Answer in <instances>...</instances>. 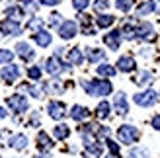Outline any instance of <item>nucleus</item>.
Returning <instances> with one entry per match:
<instances>
[{
  "label": "nucleus",
  "mask_w": 160,
  "mask_h": 158,
  "mask_svg": "<svg viewBox=\"0 0 160 158\" xmlns=\"http://www.w3.org/2000/svg\"><path fill=\"white\" fill-rule=\"evenodd\" d=\"M82 88L90 96H108V94H111V82H108V80H92V82L82 80Z\"/></svg>",
  "instance_id": "1"
},
{
  "label": "nucleus",
  "mask_w": 160,
  "mask_h": 158,
  "mask_svg": "<svg viewBox=\"0 0 160 158\" xmlns=\"http://www.w3.org/2000/svg\"><path fill=\"white\" fill-rule=\"evenodd\" d=\"M117 139L121 141L123 145H133L135 141L139 139V129L133 127V125H121L117 129Z\"/></svg>",
  "instance_id": "2"
},
{
  "label": "nucleus",
  "mask_w": 160,
  "mask_h": 158,
  "mask_svg": "<svg viewBox=\"0 0 160 158\" xmlns=\"http://www.w3.org/2000/svg\"><path fill=\"white\" fill-rule=\"evenodd\" d=\"M6 104H8V107L12 109V111H16V113H22V111H26L28 109V100L23 98V96H20V94H14V96H10L6 100Z\"/></svg>",
  "instance_id": "3"
},
{
  "label": "nucleus",
  "mask_w": 160,
  "mask_h": 158,
  "mask_svg": "<svg viewBox=\"0 0 160 158\" xmlns=\"http://www.w3.org/2000/svg\"><path fill=\"white\" fill-rule=\"evenodd\" d=\"M133 100H135V104H137V106H142V107L154 106L156 104V92L154 90H145V92L137 94Z\"/></svg>",
  "instance_id": "4"
},
{
  "label": "nucleus",
  "mask_w": 160,
  "mask_h": 158,
  "mask_svg": "<svg viewBox=\"0 0 160 158\" xmlns=\"http://www.w3.org/2000/svg\"><path fill=\"white\" fill-rule=\"evenodd\" d=\"M135 37H141V39H147V41H152L154 39V29L148 22H141L139 27H135Z\"/></svg>",
  "instance_id": "5"
},
{
  "label": "nucleus",
  "mask_w": 160,
  "mask_h": 158,
  "mask_svg": "<svg viewBox=\"0 0 160 158\" xmlns=\"http://www.w3.org/2000/svg\"><path fill=\"white\" fill-rule=\"evenodd\" d=\"M76 31H78L76 22L67 20V22H62L61 26H59V35H61L62 39H72V37L76 35Z\"/></svg>",
  "instance_id": "6"
},
{
  "label": "nucleus",
  "mask_w": 160,
  "mask_h": 158,
  "mask_svg": "<svg viewBox=\"0 0 160 158\" xmlns=\"http://www.w3.org/2000/svg\"><path fill=\"white\" fill-rule=\"evenodd\" d=\"M0 76L4 78L6 84H14L16 80H18V76H20V68L16 65H8V67H4L2 70H0Z\"/></svg>",
  "instance_id": "7"
},
{
  "label": "nucleus",
  "mask_w": 160,
  "mask_h": 158,
  "mask_svg": "<svg viewBox=\"0 0 160 158\" xmlns=\"http://www.w3.org/2000/svg\"><path fill=\"white\" fill-rule=\"evenodd\" d=\"M0 31H2V33H6V35H20V33H22V26H20L18 22L6 18L2 23H0Z\"/></svg>",
  "instance_id": "8"
},
{
  "label": "nucleus",
  "mask_w": 160,
  "mask_h": 158,
  "mask_svg": "<svg viewBox=\"0 0 160 158\" xmlns=\"http://www.w3.org/2000/svg\"><path fill=\"white\" fill-rule=\"evenodd\" d=\"M45 70H47L51 76H57L59 72H62V70H65L62 62L59 61V55H55V57H49V59H47V62H45Z\"/></svg>",
  "instance_id": "9"
},
{
  "label": "nucleus",
  "mask_w": 160,
  "mask_h": 158,
  "mask_svg": "<svg viewBox=\"0 0 160 158\" xmlns=\"http://www.w3.org/2000/svg\"><path fill=\"white\" fill-rule=\"evenodd\" d=\"M47 111H49V115L53 119H62V117L67 115V107H65V104H61V101H49Z\"/></svg>",
  "instance_id": "10"
},
{
  "label": "nucleus",
  "mask_w": 160,
  "mask_h": 158,
  "mask_svg": "<svg viewBox=\"0 0 160 158\" xmlns=\"http://www.w3.org/2000/svg\"><path fill=\"white\" fill-rule=\"evenodd\" d=\"M103 43H106L111 51H117V49H119V43H121V31H119V29H113V31H109V33H106V37H103Z\"/></svg>",
  "instance_id": "11"
},
{
  "label": "nucleus",
  "mask_w": 160,
  "mask_h": 158,
  "mask_svg": "<svg viewBox=\"0 0 160 158\" xmlns=\"http://www.w3.org/2000/svg\"><path fill=\"white\" fill-rule=\"evenodd\" d=\"M16 53H18V55H20V57L26 61V62H28V61H31V59L35 57V51L31 49L29 43H26V41H20L18 45H16Z\"/></svg>",
  "instance_id": "12"
},
{
  "label": "nucleus",
  "mask_w": 160,
  "mask_h": 158,
  "mask_svg": "<svg viewBox=\"0 0 160 158\" xmlns=\"http://www.w3.org/2000/svg\"><path fill=\"white\" fill-rule=\"evenodd\" d=\"M113 106H115V109H117V113H121V115H127V113H129V104H127V98H125L123 92H119L117 96H115Z\"/></svg>",
  "instance_id": "13"
},
{
  "label": "nucleus",
  "mask_w": 160,
  "mask_h": 158,
  "mask_svg": "<svg viewBox=\"0 0 160 158\" xmlns=\"http://www.w3.org/2000/svg\"><path fill=\"white\" fill-rule=\"evenodd\" d=\"M37 148L41 152H47V151H51L53 148V141H51V137L47 135V133H37Z\"/></svg>",
  "instance_id": "14"
},
{
  "label": "nucleus",
  "mask_w": 160,
  "mask_h": 158,
  "mask_svg": "<svg viewBox=\"0 0 160 158\" xmlns=\"http://www.w3.org/2000/svg\"><path fill=\"white\" fill-rule=\"evenodd\" d=\"M51 33L49 31H45V29H37L35 33H33V41L39 45V47H47V45H51Z\"/></svg>",
  "instance_id": "15"
},
{
  "label": "nucleus",
  "mask_w": 160,
  "mask_h": 158,
  "mask_svg": "<svg viewBox=\"0 0 160 158\" xmlns=\"http://www.w3.org/2000/svg\"><path fill=\"white\" fill-rule=\"evenodd\" d=\"M8 146L16 148V151H23V148L28 146V137L26 135H14V137H10V141H8Z\"/></svg>",
  "instance_id": "16"
},
{
  "label": "nucleus",
  "mask_w": 160,
  "mask_h": 158,
  "mask_svg": "<svg viewBox=\"0 0 160 158\" xmlns=\"http://www.w3.org/2000/svg\"><path fill=\"white\" fill-rule=\"evenodd\" d=\"M117 68L123 70V72H131V70H135V59L133 57H121L117 61Z\"/></svg>",
  "instance_id": "17"
},
{
  "label": "nucleus",
  "mask_w": 160,
  "mask_h": 158,
  "mask_svg": "<svg viewBox=\"0 0 160 158\" xmlns=\"http://www.w3.org/2000/svg\"><path fill=\"white\" fill-rule=\"evenodd\" d=\"M88 115H90V111H88L86 107H82V106H74L72 109H70V117H72L74 121H82Z\"/></svg>",
  "instance_id": "18"
},
{
  "label": "nucleus",
  "mask_w": 160,
  "mask_h": 158,
  "mask_svg": "<svg viewBox=\"0 0 160 158\" xmlns=\"http://www.w3.org/2000/svg\"><path fill=\"white\" fill-rule=\"evenodd\" d=\"M100 154H102V145H98V143L86 145V151H84V158H98Z\"/></svg>",
  "instance_id": "19"
},
{
  "label": "nucleus",
  "mask_w": 160,
  "mask_h": 158,
  "mask_svg": "<svg viewBox=\"0 0 160 158\" xmlns=\"http://www.w3.org/2000/svg\"><path fill=\"white\" fill-rule=\"evenodd\" d=\"M6 16H8V20L18 22L20 18H23V10L20 6H10V8H6Z\"/></svg>",
  "instance_id": "20"
},
{
  "label": "nucleus",
  "mask_w": 160,
  "mask_h": 158,
  "mask_svg": "<svg viewBox=\"0 0 160 158\" xmlns=\"http://www.w3.org/2000/svg\"><path fill=\"white\" fill-rule=\"evenodd\" d=\"M82 61H84V55L80 49H70L68 53V62L70 65H82Z\"/></svg>",
  "instance_id": "21"
},
{
  "label": "nucleus",
  "mask_w": 160,
  "mask_h": 158,
  "mask_svg": "<svg viewBox=\"0 0 160 158\" xmlns=\"http://www.w3.org/2000/svg\"><path fill=\"white\" fill-rule=\"evenodd\" d=\"M156 10V4L152 2V0H147V2H142L141 6H139V16H145V14H150V12H154Z\"/></svg>",
  "instance_id": "22"
},
{
  "label": "nucleus",
  "mask_w": 160,
  "mask_h": 158,
  "mask_svg": "<svg viewBox=\"0 0 160 158\" xmlns=\"http://www.w3.org/2000/svg\"><path fill=\"white\" fill-rule=\"evenodd\" d=\"M113 22H115V18L109 16V14H102L100 18L96 20V23H98L100 27H109V26H113Z\"/></svg>",
  "instance_id": "23"
},
{
  "label": "nucleus",
  "mask_w": 160,
  "mask_h": 158,
  "mask_svg": "<svg viewBox=\"0 0 160 158\" xmlns=\"http://www.w3.org/2000/svg\"><path fill=\"white\" fill-rule=\"evenodd\" d=\"M53 133H55V137H57V139L62 141V139H67V137L70 135V129L67 127V125H62V123H61V125H57V127H55Z\"/></svg>",
  "instance_id": "24"
},
{
  "label": "nucleus",
  "mask_w": 160,
  "mask_h": 158,
  "mask_svg": "<svg viewBox=\"0 0 160 158\" xmlns=\"http://www.w3.org/2000/svg\"><path fill=\"white\" fill-rule=\"evenodd\" d=\"M135 82H137L139 86H148L150 82H152V74H150L148 70H142V72L139 74V78H137Z\"/></svg>",
  "instance_id": "25"
},
{
  "label": "nucleus",
  "mask_w": 160,
  "mask_h": 158,
  "mask_svg": "<svg viewBox=\"0 0 160 158\" xmlns=\"http://www.w3.org/2000/svg\"><path fill=\"white\" fill-rule=\"evenodd\" d=\"M103 57H106V53H103L102 49H90V51H88V61H90V62H98Z\"/></svg>",
  "instance_id": "26"
},
{
  "label": "nucleus",
  "mask_w": 160,
  "mask_h": 158,
  "mask_svg": "<svg viewBox=\"0 0 160 158\" xmlns=\"http://www.w3.org/2000/svg\"><path fill=\"white\" fill-rule=\"evenodd\" d=\"M96 115H98L100 119H106V117L109 115V104L108 101H102V104L96 107Z\"/></svg>",
  "instance_id": "27"
},
{
  "label": "nucleus",
  "mask_w": 160,
  "mask_h": 158,
  "mask_svg": "<svg viewBox=\"0 0 160 158\" xmlns=\"http://www.w3.org/2000/svg\"><path fill=\"white\" fill-rule=\"evenodd\" d=\"M98 74L100 76H113L115 74V68L111 65H100L98 67Z\"/></svg>",
  "instance_id": "28"
},
{
  "label": "nucleus",
  "mask_w": 160,
  "mask_h": 158,
  "mask_svg": "<svg viewBox=\"0 0 160 158\" xmlns=\"http://www.w3.org/2000/svg\"><path fill=\"white\" fill-rule=\"evenodd\" d=\"M14 59V53L8 49H0V65H8Z\"/></svg>",
  "instance_id": "29"
},
{
  "label": "nucleus",
  "mask_w": 160,
  "mask_h": 158,
  "mask_svg": "<svg viewBox=\"0 0 160 158\" xmlns=\"http://www.w3.org/2000/svg\"><path fill=\"white\" fill-rule=\"evenodd\" d=\"M115 6H117V10H121V12H129L133 8V0H117Z\"/></svg>",
  "instance_id": "30"
},
{
  "label": "nucleus",
  "mask_w": 160,
  "mask_h": 158,
  "mask_svg": "<svg viewBox=\"0 0 160 158\" xmlns=\"http://www.w3.org/2000/svg\"><path fill=\"white\" fill-rule=\"evenodd\" d=\"M28 76L31 78V80H39V78H41V68H39V67H31L28 70Z\"/></svg>",
  "instance_id": "31"
},
{
  "label": "nucleus",
  "mask_w": 160,
  "mask_h": 158,
  "mask_svg": "<svg viewBox=\"0 0 160 158\" xmlns=\"http://www.w3.org/2000/svg\"><path fill=\"white\" fill-rule=\"evenodd\" d=\"M121 35L127 37V39H133V37H135V27L131 26V23H127V26L121 29Z\"/></svg>",
  "instance_id": "32"
},
{
  "label": "nucleus",
  "mask_w": 160,
  "mask_h": 158,
  "mask_svg": "<svg viewBox=\"0 0 160 158\" xmlns=\"http://www.w3.org/2000/svg\"><path fill=\"white\" fill-rule=\"evenodd\" d=\"M94 10H96V12L108 10V0H96V2H94Z\"/></svg>",
  "instance_id": "33"
},
{
  "label": "nucleus",
  "mask_w": 160,
  "mask_h": 158,
  "mask_svg": "<svg viewBox=\"0 0 160 158\" xmlns=\"http://www.w3.org/2000/svg\"><path fill=\"white\" fill-rule=\"evenodd\" d=\"M106 143H108V148H109V151H111V154H113V156H119V146L113 143V141H106Z\"/></svg>",
  "instance_id": "34"
},
{
  "label": "nucleus",
  "mask_w": 160,
  "mask_h": 158,
  "mask_svg": "<svg viewBox=\"0 0 160 158\" xmlns=\"http://www.w3.org/2000/svg\"><path fill=\"white\" fill-rule=\"evenodd\" d=\"M88 4H90V2H88V0H74V2H72L74 10H84V8H86Z\"/></svg>",
  "instance_id": "35"
},
{
  "label": "nucleus",
  "mask_w": 160,
  "mask_h": 158,
  "mask_svg": "<svg viewBox=\"0 0 160 158\" xmlns=\"http://www.w3.org/2000/svg\"><path fill=\"white\" fill-rule=\"evenodd\" d=\"M18 2H20L22 6H28V8H31V10H35V8H37L35 0H18Z\"/></svg>",
  "instance_id": "36"
},
{
  "label": "nucleus",
  "mask_w": 160,
  "mask_h": 158,
  "mask_svg": "<svg viewBox=\"0 0 160 158\" xmlns=\"http://www.w3.org/2000/svg\"><path fill=\"white\" fill-rule=\"evenodd\" d=\"M39 26H41V20H39V18H33V20L28 23V27H29V29H37Z\"/></svg>",
  "instance_id": "37"
},
{
  "label": "nucleus",
  "mask_w": 160,
  "mask_h": 158,
  "mask_svg": "<svg viewBox=\"0 0 160 158\" xmlns=\"http://www.w3.org/2000/svg\"><path fill=\"white\" fill-rule=\"evenodd\" d=\"M152 127H154L156 131H160V115H154V117H152Z\"/></svg>",
  "instance_id": "38"
},
{
  "label": "nucleus",
  "mask_w": 160,
  "mask_h": 158,
  "mask_svg": "<svg viewBox=\"0 0 160 158\" xmlns=\"http://www.w3.org/2000/svg\"><path fill=\"white\" fill-rule=\"evenodd\" d=\"M43 4H47V6H55V4H59L61 0H41Z\"/></svg>",
  "instance_id": "39"
},
{
  "label": "nucleus",
  "mask_w": 160,
  "mask_h": 158,
  "mask_svg": "<svg viewBox=\"0 0 160 158\" xmlns=\"http://www.w3.org/2000/svg\"><path fill=\"white\" fill-rule=\"evenodd\" d=\"M59 18H61L59 14H53L51 16V23H53V26H55V23H59Z\"/></svg>",
  "instance_id": "40"
},
{
  "label": "nucleus",
  "mask_w": 160,
  "mask_h": 158,
  "mask_svg": "<svg viewBox=\"0 0 160 158\" xmlns=\"http://www.w3.org/2000/svg\"><path fill=\"white\" fill-rule=\"evenodd\" d=\"M6 115H8V113H6V109H2V107H0V119H4Z\"/></svg>",
  "instance_id": "41"
},
{
  "label": "nucleus",
  "mask_w": 160,
  "mask_h": 158,
  "mask_svg": "<svg viewBox=\"0 0 160 158\" xmlns=\"http://www.w3.org/2000/svg\"><path fill=\"white\" fill-rule=\"evenodd\" d=\"M108 158H119V156H113V154H111V156H108Z\"/></svg>",
  "instance_id": "42"
},
{
  "label": "nucleus",
  "mask_w": 160,
  "mask_h": 158,
  "mask_svg": "<svg viewBox=\"0 0 160 158\" xmlns=\"http://www.w3.org/2000/svg\"><path fill=\"white\" fill-rule=\"evenodd\" d=\"M35 158H43V156H35Z\"/></svg>",
  "instance_id": "43"
}]
</instances>
